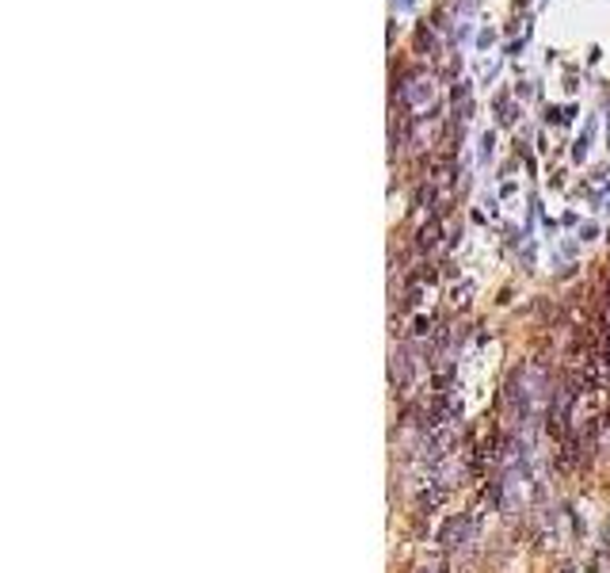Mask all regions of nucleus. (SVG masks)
<instances>
[{
    "instance_id": "f257e3e1",
    "label": "nucleus",
    "mask_w": 610,
    "mask_h": 573,
    "mask_svg": "<svg viewBox=\"0 0 610 573\" xmlns=\"http://www.w3.org/2000/svg\"><path fill=\"white\" fill-rule=\"evenodd\" d=\"M416 371H420V359H416L408 348H397L393 352V386L397 390H408L416 382Z\"/></svg>"
}]
</instances>
